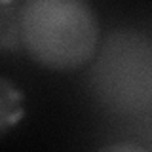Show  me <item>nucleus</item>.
I'll list each match as a JSON object with an SVG mask.
<instances>
[{
  "instance_id": "obj_1",
  "label": "nucleus",
  "mask_w": 152,
  "mask_h": 152,
  "mask_svg": "<svg viewBox=\"0 0 152 152\" xmlns=\"http://www.w3.org/2000/svg\"><path fill=\"white\" fill-rule=\"evenodd\" d=\"M21 46L38 65L70 70L93 57L99 19L82 0H28L19 17Z\"/></svg>"
},
{
  "instance_id": "obj_2",
  "label": "nucleus",
  "mask_w": 152,
  "mask_h": 152,
  "mask_svg": "<svg viewBox=\"0 0 152 152\" xmlns=\"http://www.w3.org/2000/svg\"><path fill=\"white\" fill-rule=\"evenodd\" d=\"M93 82L104 101L122 110L152 104V44L139 34H114L95 65Z\"/></svg>"
},
{
  "instance_id": "obj_3",
  "label": "nucleus",
  "mask_w": 152,
  "mask_h": 152,
  "mask_svg": "<svg viewBox=\"0 0 152 152\" xmlns=\"http://www.w3.org/2000/svg\"><path fill=\"white\" fill-rule=\"evenodd\" d=\"M25 114L23 93L6 76H0V133L13 127Z\"/></svg>"
},
{
  "instance_id": "obj_4",
  "label": "nucleus",
  "mask_w": 152,
  "mask_h": 152,
  "mask_svg": "<svg viewBox=\"0 0 152 152\" xmlns=\"http://www.w3.org/2000/svg\"><path fill=\"white\" fill-rule=\"evenodd\" d=\"M21 6L17 2H0V51L15 50L21 44L19 17Z\"/></svg>"
},
{
  "instance_id": "obj_5",
  "label": "nucleus",
  "mask_w": 152,
  "mask_h": 152,
  "mask_svg": "<svg viewBox=\"0 0 152 152\" xmlns=\"http://www.w3.org/2000/svg\"><path fill=\"white\" fill-rule=\"evenodd\" d=\"M99 152H148L139 145H133V142H116V145H108L101 148Z\"/></svg>"
}]
</instances>
